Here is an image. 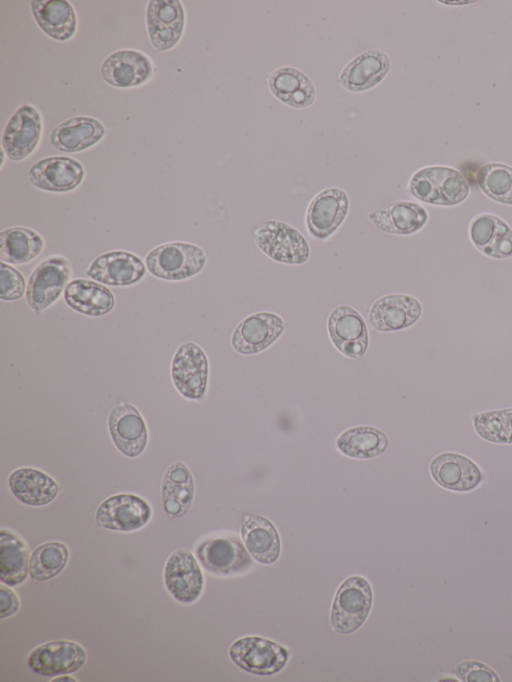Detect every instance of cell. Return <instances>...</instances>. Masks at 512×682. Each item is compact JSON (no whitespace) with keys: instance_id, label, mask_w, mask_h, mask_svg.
Returning <instances> with one entry per match:
<instances>
[{"instance_id":"1","label":"cell","mask_w":512,"mask_h":682,"mask_svg":"<svg viewBox=\"0 0 512 682\" xmlns=\"http://www.w3.org/2000/svg\"><path fill=\"white\" fill-rule=\"evenodd\" d=\"M464 175L447 166H427L418 169L409 180V190L419 201L436 206H454L469 194Z\"/></svg>"},{"instance_id":"2","label":"cell","mask_w":512,"mask_h":682,"mask_svg":"<svg viewBox=\"0 0 512 682\" xmlns=\"http://www.w3.org/2000/svg\"><path fill=\"white\" fill-rule=\"evenodd\" d=\"M373 603L369 581L359 575L345 579L336 590L330 611V626L340 635L356 632L367 620Z\"/></svg>"},{"instance_id":"3","label":"cell","mask_w":512,"mask_h":682,"mask_svg":"<svg viewBox=\"0 0 512 682\" xmlns=\"http://www.w3.org/2000/svg\"><path fill=\"white\" fill-rule=\"evenodd\" d=\"M207 262L205 251L192 243L169 242L150 250L146 268L154 277L166 281H182L200 273Z\"/></svg>"},{"instance_id":"4","label":"cell","mask_w":512,"mask_h":682,"mask_svg":"<svg viewBox=\"0 0 512 682\" xmlns=\"http://www.w3.org/2000/svg\"><path fill=\"white\" fill-rule=\"evenodd\" d=\"M194 553L205 571L219 577L241 575L254 565L243 541L233 535L205 538L195 546Z\"/></svg>"},{"instance_id":"5","label":"cell","mask_w":512,"mask_h":682,"mask_svg":"<svg viewBox=\"0 0 512 682\" xmlns=\"http://www.w3.org/2000/svg\"><path fill=\"white\" fill-rule=\"evenodd\" d=\"M232 662L243 671L257 676H271L286 666L289 651L283 645L260 636H244L229 648Z\"/></svg>"},{"instance_id":"6","label":"cell","mask_w":512,"mask_h":682,"mask_svg":"<svg viewBox=\"0 0 512 682\" xmlns=\"http://www.w3.org/2000/svg\"><path fill=\"white\" fill-rule=\"evenodd\" d=\"M72 275L71 264L61 255H53L39 263L29 276L26 301L40 315L61 296Z\"/></svg>"},{"instance_id":"7","label":"cell","mask_w":512,"mask_h":682,"mask_svg":"<svg viewBox=\"0 0 512 682\" xmlns=\"http://www.w3.org/2000/svg\"><path fill=\"white\" fill-rule=\"evenodd\" d=\"M257 247L272 260L288 265H302L310 257V246L293 226L278 220L262 223L254 232Z\"/></svg>"},{"instance_id":"8","label":"cell","mask_w":512,"mask_h":682,"mask_svg":"<svg viewBox=\"0 0 512 682\" xmlns=\"http://www.w3.org/2000/svg\"><path fill=\"white\" fill-rule=\"evenodd\" d=\"M209 363L204 350L194 342H184L171 362V379L179 394L187 400H203L208 385Z\"/></svg>"},{"instance_id":"9","label":"cell","mask_w":512,"mask_h":682,"mask_svg":"<svg viewBox=\"0 0 512 682\" xmlns=\"http://www.w3.org/2000/svg\"><path fill=\"white\" fill-rule=\"evenodd\" d=\"M152 515V507L146 499L132 493H119L101 502L94 519L99 528L133 532L144 528Z\"/></svg>"},{"instance_id":"10","label":"cell","mask_w":512,"mask_h":682,"mask_svg":"<svg viewBox=\"0 0 512 682\" xmlns=\"http://www.w3.org/2000/svg\"><path fill=\"white\" fill-rule=\"evenodd\" d=\"M43 132V120L36 107L23 104L18 107L7 122L1 146L6 157L19 162L27 159L37 149Z\"/></svg>"},{"instance_id":"11","label":"cell","mask_w":512,"mask_h":682,"mask_svg":"<svg viewBox=\"0 0 512 682\" xmlns=\"http://www.w3.org/2000/svg\"><path fill=\"white\" fill-rule=\"evenodd\" d=\"M163 580L172 597L184 605L195 603L201 597L205 585L198 559L185 548L177 549L168 557Z\"/></svg>"},{"instance_id":"12","label":"cell","mask_w":512,"mask_h":682,"mask_svg":"<svg viewBox=\"0 0 512 682\" xmlns=\"http://www.w3.org/2000/svg\"><path fill=\"white\" fill-rule=\"evenodd\" d=\"M349 204L347 193L338 187L324 189L315 195L305 215L310 237L320 241L329 239L344 222Z\"/></svg>"},{"instance_id":"13","label":"cell","mask_w":512,"mask_h":682,"mask_svg":"<svg viewBox=\"0 0 512 682\" xmlns=\"http://www.w3.org/2000/svg\"><path fill=\"white\" fill-rule=\"evenodd\" d=\"M87 660L82 645L70 640H53L34 648L27 659L28 667L44 677H57L80 670Z\"/></svg>"},{"instance_id":"14","label":"cell","mask_w":512,"mask_h":682,"mask_svg":"<svg viewBox=\"0 0 512 682\" xmlns=\"http://www.w3.org/2000/svg\"><path fill=\"white\" fill-rule=\"evenodd\" d=\"M108 431L116 449L124 456H140L148 444V428L140 411L131 403L116 404L108 415Z\"/></svg>"},{"instance_id":"15","label":"cell","mask_w":512,"mask_h":682,"mask_svg":"<svg viewBox=\"0 0 512 682\" xmlns=\"http://www.w3.org/2000/svg\"><path fill=\"white\" fill-rule=\"evenodd\" d=\"M185 10L178 0H151L146 10L149 41L155 51L174 48L185 29Z\"/></svg>"},{"instance_id":"16","label":"cell","mask_w":512,"mask_h":682,"mask_svg":"<svg viewBox=\"0 0 512 682\" xmlns=\"http://www.w3.org/2000/svg\"><path fill=\"white\" fill-rule=\"evenodd\" d=\"M286 322L273 312H257L244 318L231 336L239 354L254 355L271 346L285 331Z\"/></svg>"},{"instance_id":"17","label":"cell","mask_w":512,"mask_h":682,"mask_svg":"<svg viewBox=\"0 0 512 682\" xmlns=\"http://www.w3.org/2000/svg\"><path fill=\"white\" fill-rule=\"evenodd\" d=\"M83 165L68 156H50L36 161L28 171L29 182L42 191L66 193L81 185Z\"/></svg>"},{"instance_id":"18","label":"cell","mask_w":512,"mask_h":682,"mask_svg":"<svg viewBox=\"0 0 512 682\" xmlns=\"http://www.w3.org/2000/svg\"><path fill=\"white\" fill-rule=\"evenodd\" d=\"M327 329L336 349L346 357H362L368 348L369 335L361 314L348 305H339L329 314Z\"/></svg>"},{"instance_id":"19","label":"cell","mask_w":512,"mask_h":682,"mask_svg":"<svg viewBox=\"0 0 512 682\" xmlns=\"http://www.w3.org/2000/svg\"><path fill=\"white\" fill-rule=\"evenodd\" d=\"M153 69V62L145 53L122 49L104 59L100 75L108 85L128 89L146 84L153 76Z\"/></svg>"},{"instance_id":"20","label":"cell","mask_w":512,"mask_h":682,"mask_svg":"<svg viewBox=\"0 0 512 682\" xmlns=\"http://www.w3.org/2000/svg\"><path fill=\"white\" fill-rule=\"evenodd\" d=\"M146 269V264L136 254L114 250L95 258L86 270V275L104 285L127 287L140 282Z\"/></svg>"},{"instance_id":"21","label":"cell","mask_w":512,"mask_h":682,"mask_svg":"<svg viewBox=\"0 0 512 682\" xmlns=\"http://www.w3.org/2000/svg\"><path fill=\"white\" fill-rule=\"evenodd\" d=\"M422 314L421 303L408 294H388L370 307L368 320L380 332H392L410 327Z\"/></svg>"},{"instance_id":"22","label":"cell","mask_w":512,"mask_h":682,"mask_svg":"<svg viewBox=\"0 0 512 682\" xmlns=\"http://www.w3.org/2000/svg\"><path fill=\"white\" fill-rule=\"evenodd\" d=\"M430 473L441 487L457 492L471 491L484 479L482 471L471 459L454 452L437 455L430 463Z\"/></svg>"},{"instance_id":"23","label":"cell","mask_w":512,"mask_h":682,"mask_svg":"<svg viewBox=\"0 0 512 682\" xmlns=\"http://www.w3.org/2000/svg\"><path fill=\"white\" fill-rule=\"evenodd\" d=\"M107 134L105 125L91 116H75L58 124L50 134L52 147L78 153L98 144Z\"/></svg>"},{"instance_id":"24","label":"cell","mask_w":512,"mask_h":682,"mask_svg":"<svg viewBox=\"0 0 512 682\" xmlns=\"http://www.w3.org/2000/svg\"><path fill=\"white\" fill-rule=\"evenodd\" d=\"M389 56L377 49L367 50L354 57L341 71L338 83L347 91L362 92L378 85L388 74Z\"/></svg>"},{"instance_id":"25","label":"cell","mask_w":512,"mask_h":682,"mask_svg":"<svg viewBox=\"0 0 512 682\" xmlns=\"http://www.w3.org/2000/svg\"><path fill=\"white\" fill-rule=\"evenodd\" d=\"M368 218L382 232L411 235L425 226L429 215L422 205L400 200L373 210L368 214Z\"/></svg>"},{"instance_id":"26","label":"cell","mask_w":512,"mask_h":682,"mask_svg":"<svg viewBox=\"0 0 512 682\" xmlns=\"http://www.w3.org/2000/svg\"><path fill=\"white\" fill-rule=\"evenodd\" d=\"M469 237L473 245L486 256L496 259L512 256V229L494 214L476 215L469 224Z\"/></svg>"},{"instance_id":"27","label":"cell","mask_w":512,"mask_h":682,"mask_svg":"<svg viewBox=\"0 0 512 682\" xmlns=\"http://www.w3.org/2000/svg\"><path fill=\"white\" fill-rule=\"evenodd\" d=\"M8 485L13 496L28 506H45L60 492L59 483L44 471L20 467L11 472Z\"/></svg>"},{"instance_id":"28","label":"cell","mask_w":512,"mask_h":682,"mask_svg":"<svg viewBox=\"0 0 512 682\" xmlns=\"http://www.w3.org/2000/svg\"><path fill=\"white\" fill-rule=\"evenodd\" d=\"M242 541L256 562L263 565L275 563L281 552V540L273 523L262 515L249 514L241 525Z\"/></svg>"},{"instance_id":"29","label":"cell","mask_w":512,"mask_h":682,"mask_svg":"<svg viewBox=\"0 0 512 682\" xmlns=\"http://www.w3.org/2000/svg\"><path fill=\"white\" fill-rule=\"evenodd\" d=\"M267 81L273 96L289 107L306 108L315 101L316 89L312 80L295 67H278L269 74Z\"/></svg>"},{"instance_id":"30","label":"cell","mask_w":512,"mask_h":682,"mask_svg":"<svg viewBox=\"0 0 512 682\" xmlns=\"http://www.w3.org/2000/svg\"><path fill=\"white\" fill-rule=\"evenodd\" d=\"M32 16L38 27L51 39L65 42L77 31V16L66 0H34L30 2Z\"/></svg>"},{"instance_id":"31","label":"cell","mask_w":512,"mask_h":682,"mask_svg":"<svg viewBox=\"0 0 512 682\" xmlns=\"http://www.w3.org/2000/svg\"><path fill=\"white\" fill-rule=\"evenodd\" d=\"M195 494V483L186 464L172 463L165 471L161 484V498L164 512L178 518L190 509Z\"/></svg>"},{"instance_id":"32","label":"cell","mask_w":512,"mask_h":682,"mask_svg":"<svg viewBox=\"0 0 512 682\" xmlns=\"http://www.w3.org/2000/svg\"><path fill=\"white\" fill-rule=\"evenodd\" d=\"M64 300L74 311L91 317L110 313L115 306L112 291L104 284L88 279H75L64 290Z\"/></svg>"},{"instance_id":"33","label":"cell","mask_w":512,"mask_h":682,"mask_svg":"<svg viewBox=\"0 0 512 682\" xmlns=\"http://www.w3.org/2000/svg\"><path fill=\"white\" fill-rule=\"evenodd\" d=\"M29 548L17 533L2 528L0 531V580L10 587L23 584L29 575Z\"/></svg>"},{"instance_id":"34","label":"cell","mask_w":512,"mask_h":682,"mask_svg":"<svg viewBox=\"0 0 512 682\" xmlns=\"http://www.w3.org/2000/svg\"><path fill=\"white\" fill-rule=\"evenodd\" d=\"M45 242L36 231L14 226L0 232V258L7 264H26L37 258L43 251Z\"/></svg>"},{"instance_id":"35","label":"cell","mask_w":512,"mask_h":682,"mask_svg":"<svg viewBox=\"0 0 512 682\" xmlns=\"http://www.w3.org/2000/svg\"><path fill=\"white\" fill-rule=\"evenodd\" d=\"M388 446V437L372 426H357L345 430L337 439V448L354 459H372L381 455Z\"/></svg>"},{"instance_id":"36","label":"cell","mask_w":512,"mask_h":682,"mask_svg":"<svg viewBox=\"0 0 512 682\" xmlns=\"http://www.w3.org/2000/svg\"><path fill=\"white\" fill-rule=\"evenodd\" d=\"M69 548L60 541L37 546L30 556L29 575L36 582H45L59 575L69 561Z\"/></svg>"},{"instance_id":"37","label":"cell","mask_w":512,"mask_h":682,"mask_svg":"<svg viewBox=\"0 0 512 682\" xmlns=\"http://www.w3.org/2000/svg\"><path fill=\"white\" fill-rule=\"evenodd\" d=\"M477 183L490 199L512 205V167L503 163L484 164L477 172Z\"/></svg>"},{"instance_id":"38","label":"cell","mask_w":512,"mask_h":682,"mask_svg":"<svg viewBox=\"0 0 512 682\" xmlns=\"http://www.w3.org/2000/svg\"><path fill=\"white\" fill-rule=\"evenodd\" d=\"M476 433L486 441L508 444V433L503 410L485 411L473 418Z\"/></svg>"},{"instance_id":"39","label":"cell","mask_w":512,"mask_h":682,"mask_svg":"<svg viewBox=\"0 0 512 682\" xmlns=\"http://www.w3.org/2000/svg\"><path fill=\"white\" fill-rule=\"evenodd\" d=\"M26 281L22 273L7 263L0 265V299L16 301L26 293Z\"/></svg>"},{"instance_id":"40","label":"cell","mask_w":512,"mask_h":682,"mask_svg":"<svg viewBox=\"0 0 512 682\" xmlns=\"http://www.w3.org/2000/svg\"><path fill=\"white\" fill-rule=\"evenodd\" d=\"M452 673L465 682H498L500 678L494 670L479 661H464L452 669Z\"/></svg>"},{"instance_id":"41","label":"cell","mask_w":512,"mask_h":682,"mask_svg":"<svg viewBox=\"0 0 512 682\" xmlns=\"http://www.w3.org/2000/svg\"><path fill=\"white\" fill-rule=\"evenodd\" d=\"M20 599L17 593L8 585H0V618L10 617L18 612Z\"/></svg>"},{"instance_id":"42","label":"cell","mask_w":512,"mask_h":682,"mask_svg":"<svg viewBox=\"0 0 512 682\" xmlns=\"http://www.w3.org/2000/svg\"><path fill=\"white\" fill-rule=\"evenodd\" d=\"M508 433V444H512V408L503 409Z\"/></svg>"},{"instance_id":"43","label":"cell","mask_w":512,"mask_h":682,"mask_svg":"<svg viewBox=\"0 0 512 682\" xmlns=\"http://www.w3.org/2000/svg\"><path fill=\"white\" fill-rule=\"evenodd\" d=\"M51 681L52 682H54V681H70V682L73 681V682H76L77 680L75 678H73L72 676H70L69 674H64V675L54 677Z\"/></svg>"}]
</instances>
